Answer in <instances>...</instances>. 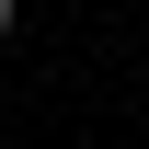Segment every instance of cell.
I'll use <instances>...</instances> for the list:
<instances>
[{
    "label": "cell",
    "mask_w": 149,
    "mask_h": 149,
    "mask_svg": "<svg viewBox=\"0 0 149 149\" xmlns=\"http://www.w3.org/2000/svg\"><path fill=\"white\" fill-rule=\"evenodd\" d=\"M12 35H23V0H0V46H12Z\"/></svg>",
    "instance_id": "6da1fadb"
}]
</instances>
